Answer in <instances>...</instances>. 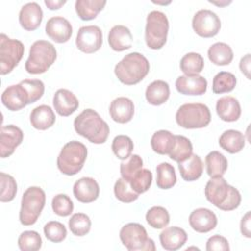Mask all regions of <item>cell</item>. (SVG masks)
<instances>
[{"label":"cell","mask_w":251,"mask_h":251,"mask_svg":"<svg viewBox=\"0 0 251 251\" xmlns=\"http://www.w3.org/2000/svg\"><path fill=\"white\" fill-rule=\"evenodd\" d=\"M207 200L223 211H232L241 202L239 191L229 185L223 176L211 177L204 189Z\"/></svg>","instance_id":"obj_1"},{"label":"cell","mask_w":251,"mask_h":251,"mask_svg":"<svg viewBox=\"0 0 251 251\" xmlns=\"http://www.w3.org/2000/svg\"><path fill=\"white\" fill-rule=\"evenodd\" d=\"M74 126L77 134L95 144L104 143L110 133L108 124L92 109H85L76 116Z\"/></svg>","instance_id":"obj_2"},{"label":"cell","mask_w":251,"mask_h":251,"mask_svg":"<svg viewBox=\"0 0 251 251\" xmlns=\"http://www.w3.org/2000/svg\"><path fill=\"white\" fill-rule=\"evenodd\" d=\"M150 65L145 56L138 52L126 55L116 66L115 75L126 85H133L140 82L149 73Z\"/></svg>","instance_id":"obj_3"},{"label":"cell","mask_w":251,"mask_h":251,"mask_svg":"<svg viewBox=\"0 0 251 251\" xmlns=\"http://www.w3.org/2000/svg\"><path fill=\"white\" fill-rule=\"evenodd\" d=\"M57 51L54 45L47 40H36L29 49L25 68L28 74H43L55 63Z\"/></svg>","instance_id":"obj_4"},{"label":"cell","mask_w":251,"mask_h":251,"mask_svg":"<svg viewBox=\"0 0 251 251\" xmlns=\"http://www.w3.org/2000/svg\"><path fill=\"white\" fill-rule=\"evenodd\" d=\"M86 157V146L77 140H72L61 149L57 158V167L62 174L75 176L83 168Z\"/></svg>","instance_id":"obj_5"},{"label":"cell","mask_w":251,"mask_h":251,"mask_svg":"<svg viewBox=\"0 0 251 251\" xmlns=\"http://www.w3.org/2000/svg\"><path fill=\"white\" fill-rule=\"evenodd\" d=\"M46 202L44 190L39 186L28 187L22 196L19 220L24 226L36 223Z\"/></svg>","instance_id":"obj_6"},{"label":"cell","mask_w":251,"mask_h":251,"mask_svg":"<svg viewBox=\"0 0 251 251\" xmlns=\"http://www.w3.org/2000/svg\"><path fill=\"white\" fill-rule=\"evenodd\" d=\"M176 122L184 128H202L210 124L211 113L205 104L186 103L177 109Z\"/></svg>","instance_id":"obj_7"},{"label":"cell","mask_w":251,"mask_h":251,"mask_svg":"<svg viewBox=\"0 0 251 251\" xmlns=\"http://www.w3.org/2000/svg\"><path fill=\"white\" fill-rule=\"evenodd\" d=\"M169 31V21L161 11H152L146 18L145 42L153 50L161 49L167 42Z\"/></svg>","instance_id":"obj_8"},{"label":"cell","mask_w":251,"mask_h":251,"mask_svg":"<svg viewBox=\"0 0 251 251\" xmlns=\"http://www.w3.org/2000/svg\"><path fill=\"white\" fill-rule=\"evenodd\" d=\"M120 239L129 251H155L153 239L148 237L145 227L137 223H128L120 230Z\"/></svg>","instance_id":"obj_9"},{"label":"cell","mask_w":251,"mask_h":251,"mask_svg":"<svg viewBox=\"0 0 251 251\" xmlns=\"http://www.w3.org/2000/svg\"><path fill=\"white\" fill-rule=\"evenodd\" d=\"M25 46L22 41L8 37L5 33L0 35V74L11 73L24 56Z\"/></svg>","instance_id":"obj_10"},{"label":"cell","mask_w":251,"mask_h":251,"mask_svg":"<svg viewBox=\"0 0 251 251\" xmlns=\"http://www.w3.org/2000/svg\"><path fill=\"white\" fill-rule=\"evenodd\" d=\"M192 28L201 37H213L217 35L221 29V20L217 14L211 10L202 9L193 16Z\"/></svg>","instance_id":"obj_11"},{"label":"cell","mask_w":251,"mask_h":251,"mask_svg":"<svg viewBox=\"0 0 251 251\" xmlns=\"http://www.w3.org/2000/svg\"><path fill=\"white\" fill-rule=\"evenodd\" d=\"M103 42L102 30L97 25L81 26L76 34L75 45L83 53L91 54L97 52Z\"/></svg>","instance_id":"obj_12"},{"label":"cell","mask_w":251,"mask_h":251,"mask_svg":"<svg viewBox=\"0 0 251 251\" xmlns=\"http://www.w3.org/2000/svg\"><path fill=\"white\" fill-rule=\"evenodd\" d=\"M24 132L15 125L2 126L0 129V156L10 157L23 142Z\"/></svg>","instance_id":"obj_13"},{"label":"cell","mask_w":251,"mask_h":251,"mask_svg":"<svg viewBox=\"0 0 251 251\" xmlns=\"http://www.w3.org/2000/svg\"><path fill=\"white\" fill-rule=\"evenodd\" d=\"M45 32L53 41L65 43L69 41L72 36L73 26L67 19L61 16H55L47 21Z\"/></svg>","instance_id":"obj_14"},{"label":"cell","mask_w":251,"mask_h":251,"mask_svg":"<svg viewBox=\"0 0 251 251\" xmlns=\"http://www.w3.org/2000/svg\"><path fill=\"white\" fill-rule=\"evenodd\" d=\"M1 101L8 110L14 112L29 104L28 95L21 83L8 86L1 95Z\"/></svg>","instance_id":"obj_15"},{"label":"cell","mask_w":251,"mask_h":251,"mask_svg":"<svg viewBox=\"0 0 251 251\" xmlns=\"http://www.w3.org/2000/svg\"><path fill=\"white\" fill-rule=\"evenodd\" d=\"M188 222L193 230L200 233H206L216 227L218 219L215 213L210 209L198 208L190 213Z\"/></svg>","instance_id":"obj_16"},{"label":"cell","mask_w":251,"mask_h":251,"mask_svg":"<svg viewBox=\"0 0 251 251\" xmlns=\"http://www.w3.org/2000/svg\"><path fill=\"white\" fill-rule=\"evenodd\" d=\"M207 79L199 75H180L176 80V90L183 95H202L207 90Z\"/></svg>","instance_id":"obj_17"},{"label":"cell","mask_w":251,"mask_h":251,"mask_svg":"<svg viewBox=\"0 0 251 251\" xmlns=\"http://www.w3.org/2000/svg\"><path fill=\"white\" fill-rule=\"evenodd\" d=\"M73 192L79 202L91 203L98 198L100 188L98 182L93 177L84 176L75 182Z\"/></svg>","instance_id":"obj_18"},{"label":"cell","mask_w":251,"mask_h":251,"mask_svg":"<svg viewBox=\"0 0 251 251\" xmlns=\"http://www.w3.org/2000/svg\"><path fill=\"white\" fill-rule=\"evenodd\" d=\"M42 9L36 2L26 3L21 8L19 13L20 25L27 31H32L38 28L42 22Z\"/></svg>","instance_id":"obj_19"},{"label":"cell","mask_w":251,"mask_h":251,"mask_svg":"<svg viewBox=\"0 0 251 251\" xmlns=\"http://www.w3.org/2000/svg\"><path fill=\"white\" fill-rule=\"evenodd\" d=\"M53 106L55 111L60 116L68 117L77 110L79 102L76 96L72 91L61 88L58 89L54 94Z\"/></svg>","instance_id":"obj_20"},{"label":"cell","mask_w":251,"mask_h":251,"mask_svg":"<svg viewBox=\"0 0 251 251\" xmlns=\"http://www.w3.org/2000/svg\"><path fill=\"white\" fill-rule=\"evenodd\" d=\"M109 113L113 121L119 124L128 123L134 115V104L127 97H118L111 102Z\"/></svg>","instance_id":"obj_21"},{"label":"cell","mask_w":251,"mask_h":251,"mask_svg":"<svg viewBox=\"0 0 251 251\" xmlns=\"http://www.w3.org/2000/svg\"><path fill=\"white\" fill-rule=\"evenodd\" d=\"M133 37L128 27L123 25H114L108 34V43L110 47L117 52L129 49L132 46Z\"/></svg>","instance_id":"obj_22"},{"label":"cell","mask_w":251,"mask_h":251,"mask_svg":"<svg viewBox=\"0 0 251 251\" xmlns=\"http://www.w3.org/2000/svg\"><path fill=\"white\" fill-rule=\"evenodd\" d=\"M216 111L221 120L228 123L237 121L241 115V107L238 100L229 95L218 99Z\"/></svg>","instance_id":"obj_23"},{"label":"cell","mask_w":251,"mask_h":251,"mask_svg":"<svg viewBox=\"0 0 251 251\" xmlns=\"http://www.w3.org/2000/svg\"><path fill=\"white\" fill-rule=\"evenodd\" d=\"M160 243L165 250L176 251L182 247L187 240V233L178 226L166 227L159 235Z\"/></svg>","instance_id":"obj_24"},{"label":"cell","mask_w":251,"mask_h":251,"mask_svg":"<svg viewBox=\"0 0 251 251\" xmlns=\"http://www.w3.org/2000/svg\"><path fill=\"white\" fill-rule=\"evenodd\" d=\"M29 120L31 126L34 128L39 130H45L55 124L56 116L50 106L39 105L31 111Z\"/></svg>","instance_id":"obj_25"},{"label":"cell","mask_w":251,"mask_h":251,"mask_svg":"<svg viewBox=\"0 0 251 251\" xmlns=\"http://www.w3.org/2000/svg\"><path fill=\"white\" fill-rule=\"evenodd\" d=\"M180 176L185 181H194L198 179L203 173V162L196 154H191L186 160L178 163Z\"/></svg>","instance_id":"obj_26"},{"label":"cell","mask_w":251,"mask_h":251,"mask_svg":"<svg viewBox=\"0 0 251 251\" xmlns=\"http://www.w3.org/2000/svg\"><path fill=\"white\" fill-rule=\"evenodd\" d=\"M145 97L151 105L159 106L164 104L170 97V86L168 82L161 79L154 80L147 86Z\"/></svg>","instance_id":"obj_27"},{"label":"cell","mask_w":251,"mask_h":251,"mask_svg":"<svg viewBox=\"0 0 251 251\" xmlns=\"http://www.w3.org/2000/svg\"><path fill=\"white\" fill-rule=\"evenodd\" d=\"M220 146L230 154L240 152L245 146V137L242 132L235 129L224 131L219 138Z\"/></svg>","instance_id":"obj_28"},{"label":"cell","mask_w":251,"mask_h":251,"mask_svg":"<svg viewBox=\"0 0 251 251\" xmlns=\"http://www.w3.org/2000/svg\"><path fill=\"white\" fill-rule=\"evenodd\" d=\"M106 4L105 0H76L75 8L82 21H90L97 17Z\"/></svg>","instance_id":"obj_29"},{"label":"cell","mask_w":251,"mask_h":251,"mask_svg":"<svg viewBox=\"0 0 251 251\" xmlns=\"http://www.w3.org/2000/svg\"><path fill=\"white\" fill-rule=\"evenodd\" d=\"M209 60L217 66L229 65L233 59L231 47L225 42H216L208 49Z\"/></svg>","instance_id":"obj_30"},{"label":"cell","mask_w":251,"mask_h":251,"mask_svg":"<svg viewBox=\"0 0 251 251\" xmlns=\"http://www.w3.org/2000/svg\"><path fill=\"white\" fill-rule=\"evenodd\" d=\"M175 135L165 129L156 131L151 137V147L154 152L160 155L170 154L175 145Z\"/></svg>","instance_id":"obj_31"},{"label":"cell","mask_w":251,"mask_h":251,"mask_svg":"<svg viewBox=\"0 0 251 251\" xmlns=\"http://www.w3.org/2000/svg\"><path fill=\"white\" fill-rule=\"evenodd\" d=\"M206 171L209 176H223L227 170V160L219 151L210 152L205 158Z\"/></svg>","instance_id":"obj_32"},{"label":"cell","mask_w":251,"mask_h":251,"mask_svg":"<svg viewBox=\"0 0 251 251\" xmlns=\"http://www.w3.org/2000/svg\"><path fill=\"white\" fill-rule=\"evenodd\" d=\"M157 186L161 189H170L176 183V175L173 165L163 162L156 168Z\"/></svg>","instance_id":"obj_33"},{"label":"cell","mask_w":251,"mask_h":251,"mask_svg":"<svg viewBox=\"0 0 251 251\" xmlns=\"http://www.w3.org/2000/svg\"><path fill=\"white\" fill-rule=\"evenodd\" d=\"M179 67L185 75H198L204 68V59L200 54L190 52L181 58Z\"/></svg>","instance_id":"obj_34"},{"label":"cell","mask_w":251,"mask_h":251,"mask_svg":"<svg viewBox=\"0 0 251 251\" xmlns=\"http://www.w3.org/2000/svg\"><path fill=\"white\" fill-rule=\"evenodd\" d=\"M175 145L169 156L172 160L179 163L190 157L193 147L191 141L183 135H175Z\"/></svg>","instance_id":"obj_35"},{"label":"cell","mask_w":251,"mask_h":251,"mask_svg":"<svg viewBox=\"0 0 251 251\" xmlns=\"http://www.w3.org/2000/svg\"><path fill=\"white\" fill-rule=\"evenodd\" d=\"M145 219L151 227L161 229L169 225L170 214L168 210L162 206H153L147 211Z\"/></svg>","instance_id":"obj_36"},{"label":"cell","mask_w":251,"mask_h":251,"mask_svg":"<svg viewBox=\"0 0 251 251\" xmlns=\"http://www.w3.org/2000/svg\"><path fill=\"white\" fill-rule=\"evenodd\" d=\"M236 85V77L229 72H220L213 78L212 90L215 94L230 92Z\"/></svg>","instance_id":"obj_37"},{"label":"cell","mask_w":251,"mask_h":251,"mask_svg":"<svg viewBox=\"0 0 251 251\" xmlns=\"http://www.w3.org/2000/svg\"><path fill=\"white\" fill-rule=\"evenodd\" d=\"M69 228L75 236H84L91 228L90 218L86 214L75 213L69 220Z\"/></svg>","instance_id":"obj_38"},{"label":"cell","mask_w":251,"mask_h":251,"mask_svg":"<svg viewBox=\"0 0 251 251\" xmlns=\"http://www.w3.org/2000/svg\"><path fill=\"white\" fill-rule=\"evenodd\" d=\"M18 246L22 251H37L42 246L41 236L35 230H25L20 234Z\"/></svg>","instance_id":"obj_39"},{"label":"cell","mask_w":251,"mask_h":251,"mask_svg":"<svg viewBox=\"0 0 251 251\" xmlns=\"http://www.w3.org/2000/svg\"><path fill=\"white\" fill-rule=\"evenodd\" d=\"M112 150L118 159L126 160L130 156L133 150V142L127 135H117L113 139Z\"/></svg>","instance_id":"obj_40"},{"label":"cell","mask_w":251,"mask_h":251,"mask_svg":"<svg viewBox=\"0 0 251 251\" xmlns=\"http://www.w3.org/2000/svg\"><path fill=\"white\" fill-rule=\"evenodd\" d=\"M152 178V173L148 169H140L131 176L129 184L136 193H144L150 188Z\"/></svg>","instance_id":"obj_41"},{"label":"cell","mask_w":251,"mask_h":251,"mask_svg":"<svg viewBox=\"0 0 251 251\" xmlns=\"http://www.w3.org/2000/svg\"><path fill=\"white\" fill-rule=\"evenodd\" d=\"M114 193L118 200L124 203H131L138 198V193H136L130 186L129 182L123 177L118 178L114 185Z\"/></svg>","instance_id":"obj_42"},{"label":"cell","mask_w":251,"mask_h":251,"mask_svg":"<svg viewBox=\"0 0 251 251\" xmlns=\"http://www.w3.org/2000/svg\"><path fill=\"white\" fill-rule=\"evenodd\" d=\"M142 166H143V160L139 155L137 154L130 155L127 159L123 160V162L121 163L120 172H121L122 177L129 182L131 176L140 169H142Z\"/></svg>","instance_id":"obj_43"},{"label":"cell","mask_w":251,"mask_h":251,"mask_svg":"<svg viewBox=\"0 0 251 251\" xmlns=\"http://www.w3.org/2000/svg\"><path fill=\"white\" fill-rule=\"evenodd\" d=\"M0 183H1V194L0 201L10 202L12 201L17 194V182L15 178L5 173H0Z\"/></svg>","instance_id":"obj_44"},{"label":"cell","mask_w":251,"mask_h":251,"mask_svg":"<svg viewBox=\"0 0 251 251\" xmlns=\"http://www.w3.org/2000/svg\"><path fill=\"white\" fill-rule=\"evenodd\" d=\"M45 237L54 243L62 242L67 236L66 226L57 221H50L43 227Z\"/></svg>","instance_id":"obj_45"},{"label":"cell","mask_w":251,"mask_h":251,"mask_svg":"<svg viewBox=\"0 0 251 251\" xmlns=\"http://www.w3.org/2000/svg\"><path fill=\"white\" fill-rule=\"evenodd\" d=\"M53 212L60 217H68L74 211V203L67 194H57L52 199Z\"/></svg>","instance_id":"obj_46"},{"label":"cell","mask_w":251,"mask_h":251,"mask_svg":"<svg viewBox=\"0 0 251 251\" xmlns=\"http://www.w3.org/2000/svg\"><path fill=\"white\" fill-rule=\"evenodd\" d=\"M20 83L25 87L28 95L29 104L36 102L44 94L45 86L40 79H24Z\"/></svg>","instance_id":"obj_47"},{"label":"cell","mask_w":251,"mask_h":251,"mask_svg":"<svg viewBox=\"0 0 251 251\" xmlns=\"http://www.w3.org/2000/svg\"><path fill=\"white\" fill-rule=\"evenodd\" d=\"M206 250L207 251H228L229 250L228 241L226 237L219 234H215L207 240Z\"/></svg>","instance_id":"obj_48"},{"label":"cell","mask_w":251,"mask_h":251,"mask_svg":"<svg viewBox=\"0 0 251 251\" xmlns=\"http://www.w3.org/2000/svg\"><path fill=\"white\" fill-rule=\"evenodd\" d=\"M250 222H251V214L248 211L242 217L241 222H240V231H241L242 235L247 237V238L251 237V228H250L251 225H250Z\"/></svg>","instance_id":"obj_49"},{"label":"cell","mask_w":251,"mask_h":251,"mask_svg":"<svg viewBox=\"0 0 251 251\" xmlns=\"http://www.w3.org/2000/svg\"><path fill=\"white\" fill-rule=\"evenodd\" d=\"M250 54H246L244 57L241 58L239 63L240 71L248 79H250Z\"/></svg>","instance_id":"obj_50"},{"label":"cell","mask_w":251,"mask_h":251,"mask_svg":"<svg viewBox=\"0 0 251 251\" xmlns=\"http://www.w3.org/2000/svg\"><path fill=\"white\" fill-rule=\"evenodd\" d=\"M66 0H45L44 4L50 10H58L66 4Z\"/></svg>","instance_id":"obj_51"},{"label":"cell","mask_w":251,"mask_h":251,"mask_svg":"<svg viewBox=\"0 0 251 251\" xmlns=\"http://www.w3.org/2000/svg\"><path fill=\"white\" fill-rule=\"evenodd\" d=\"M210 3L212 4H215L217 6H220V7H224V6H226L228 4L231 3V1H226V0H224V1H220V2H217V1H212V0H209Z\"/></svg>","instance_id":"obj_52"},{"label":"cell","mask_w":251,"mask_h":251,"mask_svg":"<svg viewBox=\"0 0 251 251\" xmlns=\"http://www.w3.org/2000/svg\"><path fill=\"white\" fill-rule=\"evenodd\" d=\"M153 3H155V4H162V5H167V4H170L171 3V1H168V2H154L153 1Z\"/></svg>","instance_id":"obj_53"}]
</instances>
